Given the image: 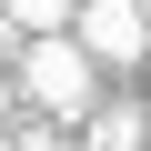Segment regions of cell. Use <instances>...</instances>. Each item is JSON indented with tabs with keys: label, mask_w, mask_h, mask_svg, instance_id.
Wrapping results in <instances>:
<instances>
[{
	"label": "cell",
	"mask_w": 151,
	"mask_h": 151,
	"mask_svg": "<svg viewBox=\"0 0 151 151\" xmlns=\"http://www.w3.org/2000/svg\"><path fill=\"white\" fill-rule=\"evenodd\" d=\"M10 70H20V101H30V111H50V121H91V70H101V50H91L81 30H40Z\"/></svg>",
	"instance_id": "6da1fadb"
},
{
	"label": "cell",
	"mask_w": 151,
	"mask_h": 151,
	"mask_svg": "<svg viewBox=\"0 0 151 151\" xmlns=\"http://www.w3.org/2000/svg\"><path fill=\"white\" fill-rule=\"evenodd\" d=\"M70 30H81L111 70H131V60L151 50V0H81V20H70Z\"/></svg>",
	"instance_id": "7a4b0ae2"
},
{
	"label": "cell",
	"mask_w": 151,
	"mask_h": 151,
	"mask_svg": "<svg viewBox=\"0 0 151 151\" xmlns=\"http://www.w3.org/2000/svg\"><path fill=\"white\" fill-rule=\"evenodd\" d=\"M91 151H151V121L141 111H91Z\"/></svg>",
	"instance_id": "3957f363"
},
{
	"label": "cell",
	"mask_w": 151,
	"mask_h": 151,
	"mask_svg": "<svg viewBox=\"0 0 151 151\" xmlns=\"http://www.w3.org/2000/svg\"><path fill=\"white\" fill-rule=\"evenodd\" d=\"M0 10H10V20L40 40V30H70V20H81V0H0Z\"/></svg>",
	"instance_id": "277c9868"
},
{
	"label": "cell",
	"mask_w": 151,
	"mask_h": 151,
	"mask_svg": "<svg viewBox=\"0 0 151 151\" xmlns=\"http://www.w3.org/2000/svg\"><path fill=\"white\" fill-rule=\"evenodd\" d=\"M10 151H60V131H50V111H40V121H20V131H10Z\"/></svg>",
	"instance_id": "5b68a950"
},
{
	"label": "cell",
	"mask_w": 151,
	"mask_h": 151,
	"mask_svg": "<svg viewBox=\"0 0 151 151\" xmlns=\"http://www.w3.org/2000/svg\"><path fill=\"white\" fill-rule=\"evenodd\" d=\"M0 151H10V141H0Z\"/></svg>",
	"instance_id": "8992f818"
}]
</instances>
